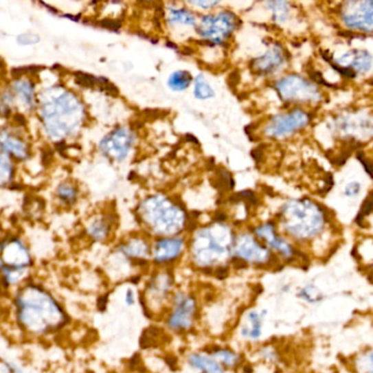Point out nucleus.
Instances as JSON below:
<instances>
[{"label": "nucleus", "instance_id": "obj_1", "mask_svg": "<svg viewBox=\"0 0 373 373\" xmlns=\"http://www.w3.org/2000/svg\"><path fill=\"white\" fill-rule=\"evenodd\" d=\"M14 306L19 328L30 335H49L68 323L62 304L38 284L27 282L21 286L14 295Z\"/></svg>", "mask_w": 373, "mask_h": 373}, {"label": "nucleus", "instance_id": "obj_2", "mask_svg": "<svg viewBox=\"0 0 373 373\" xmlns=\"http://www.w3.org/2000/svg\"><path fill=\"white\" fill-rule=\"evenodd\" d=\"M40 116L49 137L62 140L77 133L86 112L75 93L62 87H53L41 95Z\"/></svg>", "mask_w": 373, "mask_h": 373}, {"label": "nucleus", "instance_id": "obj_3", "mask_svg": "<svg viewBox=\"0 0 373 373\" xmlns=\"http://www.w3.org/2000/svg\"><path fill=\"white\" fill-rule=\"evenodd\" d=\"M32 264L31 253L19 238L9 236L0 241V286L21 284Z\"/></svg>", "mask_w": 373, "mask_h": 373}, {"label": "nucleus", "instance_id": "obj_4", "mask_svg": "<svg viewBox=\"0 0 373 373\" xmlns=\"http://www.w3.org/2000/svg\"><path fill=\"white\" fill-rule=\"evenodd\" d=\"M134 145V134L127 128L120 127L109 133L100 142V151L103 156L115 161H122L128 156Z\"/></svg>", "mask_w": 373, "mask_h": 373}, {"label": "nucleus", "instance_id": "obj_5", "mask_svg": "<svg viewBox=\"0 0 373 373\" xmlns=\"http://www.w3.org/2000/svg\"><path fill=\"white\" fill-rule=\"evenodd\" d=\"M0 151L10 159L25 161L29 159V143L16 129H0Z\"/></svg>", "mask_w": 373, "mask_h": 373}, {"label": "nucleus", "instance_id": "obj_6", "mask_svg": "<svg viewBox=\"0 0 373 373\" xmlns=\"http://www.w3.org/2000/svg\"><path fill=\"white\" fill-rule=\"evenodd\" d=\"M196 301L191 295L179 293L175 298V308L169 317V326L174 330H185L193 324Z\"/></svg>", "mask_w": 373, "mask_h": 373}, {"label": "nucleus", "instance_id": "obj_7", "mask_svg": "<svg viewBox=\"0 0 373 373\" xmlns=\"http://www.w3.org/2000/svg\"><path fill=\"white\" fill-rule=\"evenodd\" d=\"M14 108L21 106L27 111L33 110L36 105V93L32 81L27 78H18L9 87Z\"/></svg>", "mask_w": 373, "mask_h": 373}, {"label": "nucleus", "instance_id": "obj_8", "mask_svg": "<svg viewBox=\"0 0 373 373\" xmlns=\"http://www.w3.org/2000/svg\"><path fill=\"white\" fill-rule=\"evenodd\" d=\"M236 252L240 260H250L253 263H264L269 258V251L250 238L238 242Z\"/></svg>", "mask_w": 373, "mask_h": 373}, {"label": "nucleus", "instance_id": "obj_9", "mask_svg": "<svg viewBox=\"0 0 373 373\" xmlns=\"http://www.w3.org/2000/svg\"><path fill=\"white\" fill-rule=\"evenodd\" d=\"M183 249L181 239H166L157 242L153 250V258L157 263H167L180 256Z\"/></svg>", "mask_w": 373, "mask_h": 373}, {"label": "nucleus", "instance_id": "obj_10", "mask_svg": "<svg viewBox=\"0 0 373 373\" xmlns=\"http://www.w3.org/2000/svg\"><path fill=\"white\" fill-rule=\"evenodd\" d=\"M117 252L133 260H144L149 256V247L144 240L132 239L120 245Z\"/></svg>", "mask_w": 373, "mask_h": 373}, {"label": "nucleus", "instance_id": "obj_11", "mask_svg": "<svg viewBox=\"0 0 373 373\" xmlns=\"http://www.w3.org/2000/svg\"><path fill=\"white\" fill-rule=\"evenodd\" d=\"M112 230V223L110 219L104 216H100L90 221L87 227V234L89 238L95 242H103L108 239Z\"/></svg>", "mask_w": 373, "mask_h": 373}, {"label": "nucleus", "instance_id": "obj_12", "mask_svg": "<svg viewBox=\"0 0 373 373\" xmlns=\"http://www.w3.org/2000/svg\"><path fill=\"white\" fill-rule=\"evenodd\" d=\"M258 234L260 238L267 240V243L271 247H274L275 250L282 253V256H286V258H290V256H293V249H291V247L287 245L286 242L282 241V239H280L278 236H275L273 227H262V228L258 229Z\"/></svg>", "mask_w": 373, "mask_h": 373}, {"label": "nucleus", "instance_id": "obj_13", "mask_svg": "<svg viewBox=\"0 0 373 373\" xmlns=\"http://www.w3.org/2000/svg\"><path fill=\"white\" fill-rule=\"evenodd\" d=\"M188 363L193 368L203 371L201 373H223L221 365L212 359L201 354H193L188 358Z\"/></svg>", "mask_w": 373, "mask_h": 373}, {"label": "nucleus", "instance_id": "obj_14", "mask_svg": "<svg viewBox=\"0 0 373 373\" xmlns=\"http://www.w3.org/2000/svg\"><path fill=\"white\" fill-rule=\"evenodd\" d=\"M56 196L60 203L64 205L75 204L78 199V190L74 185L73 183L65 182L57 188Z\"/></svg>", "mask_w": 373, "mask_h": 373}, {"label": "nucleus", "instance_id": "obj_15", "mask_svg": "<svg viewBox=\"0 0 373 373\" xmlns=\"http://www.w3.org/2000/svg\"><path fill=\"white\" fill-rule=\"evenodd\" d=\"M14 166L8 156L0 151V188L7 185L14 179Z\"/></svg>", "mask_w": 373, "mask_h": 373}, {"label": "nucleus", "instance_id": "obj_16", "mask_svg": "<svg viewBox=\"0 0 373 373\" xmlns=\"http://www.w3.org/2000/svg\"><path fill=\"white\" fill-rule=\"evenodd\" d=\"M191 74L188 73V71H177V73L170 76L168 84H169L170 88L173 89V90L181 91V90H185L191 84Z\"/></svg>", "mask_w": 373, "mask_h": 373}, {"label": "nucleus", "instance_id": "obj_17", "mask_svg": "<svg viewBox=\"0 0 373 373\" xmlns=\"http://www.w3.org/2000/svg\"><path fill=\"white\" fill-rule=\"evenodd\" d=\"M306 123V120H298L295 121L293 116H288L287 120L286 118H282V121L278 122V124H276V127L273 128V134L276 135V136H280V135L286 134V133H289L290 131L293 129L298 128L300 127L302 124Z\"/></svg>", "mask_w": 373, "mask_h": 373}, {"label": "nucleus", "instance_id": "obj_18", "mask_svg": "<svg viewBox=\"0 0 373 373\" xmlns=\"http://www.w3.org/2000/svg\"><path fill=\"white\" fill-rule=\"evenodd\" d=\"M249 322L252 325V328L249 330H242V334L252 339H258L262 334V321H260V315L256 312H251L247 315Z\"/></svg>", "mask_w": 373, "mask_h": 373}, {"label": "nucleus", "instance_id": "obj_19", "mask_svg": "<svg viewBox=\"0 0 373 373\" xmlns=\"http://www.w3.org/2000/svg\"><path fill=\"white\" fill-rule=\"evenodd\" d=\"M195 95L199 99L205 100L208 98L214 97V91L210 88V84H207L205 79L203 78V76H199L196 78V84H195Z\"/></svg>", "mask_w": 373, "mask_h": 373}, {"label": "nucleus", "instance_id": "obj_20", "mask_svg": "<svg viewBox=\"0 0 373 373\" xmlns=\"http://www.w3.org/2000/svg\"><path fill=\"white\" fill-rule=\"evenodd\" d=\"M215 357L221 360L223 365H228V367H234L238 363V354L234 352H230L228 349H216V352H214Z\"/></svg>", "mask_w": 373, "mask_h": 373}, {"label": "nucleus", "instance_id": "obj_21", "mask_svg": "<svg viewBox=\"0 0 373 373\" xmlns=\"http://www.w3.org/2000/svg\"><path fill=\"white\" fill-rule=\"evenodd\" d=\"M171 20L172 21L182 22V23H188V25H194L195 23V18L185 10L172 11L171 12Z\"/></svg>", "mask_w": 373, "mask_h": 373}, {"label": "nucleus", "instance_id": "obj_22", "mask_svg": "<svg viewBox=\"0 0 373 373\" xmlns=\"http://www.w3.org/2000/svg\"><path fill=\"white\" fill-rule=\"evenodd\" d=\"M300 295L304 300L310 301V302H317V301L321 300V298H322L321 293L315 287L304 288L301 291Z\"/></svg>", "mask_w": 373, "mask_h": 373}, {"label": "nucleus", "instance_id": "obj_23", "mask_svg": "<svg viewBox=\"0 0 373 373\" xmlns=\"http://www.w3.org/2000/svg\"><path fill=\"white\" fill-rule=\"evenodd\" d=\"M16 40H18V42H19L21 45H33V44L38 43L40 38H38V36L36 34L25 33V34H20Z\"/></svg>", "mask_w": 373, "mask_h": 373}, {"label": "nucleus", "instance_id": "obj_24", "mask_svg": "<svg viewBox=\"0 0 373 373\" xmlns=\"http://www.w3.org/2000/svg\"><path fill=\"white\" fill-rule=\"evenodd\" d=\"M360 188H361V186H360L359 183H349L348 185L345 188V194L349 197L356 196L359 194Z\"/></svg>", "mask_w": 373, "mask_h": 373}, {"label": "nucleus", "instance_id": "obj_25", "mask_svg": "<svg viewBox=\"0 0 373 373\" xmlns=\"http://www.w3.org/2000/svg\"><path fill=\"white\" fill-rule=\"evenodd\" d=\"M3 367H5V373H23L21 369L11 361H3Z\"/></svg>", "mask_w": 373, "mask_h": 373}, {"label": "nucleus", "instance_id": "obj_26", "mask_svg": "<svg viewBox=\"0 0 373 373\" xmlns=\"http://www.w3.org/2000/svg\"><path fill=\"white\" fill-rule=\"evenodd\" d=\"M135 293L134 290L132 289V288H129V289L126 290V293H125V297H124V300H125V304H127V306H133V304H135Z\"/></svg>", "mask_w": 373, "mask_h": 373}, {"label": "nucleus", "instance_id": "obj_27", "mask_svg": "<svg viewBox=\"0 0 373 373\" xmlns=\"http://www.w3.org/2000/svg\"><path fill=\"white\" fill-rule=\"evenodd\" d=\"M196 5H205V7H212V5H217V3H196Z\"/></svg>", "mask_w": 373, "mask_h": 373}]
</instances>
